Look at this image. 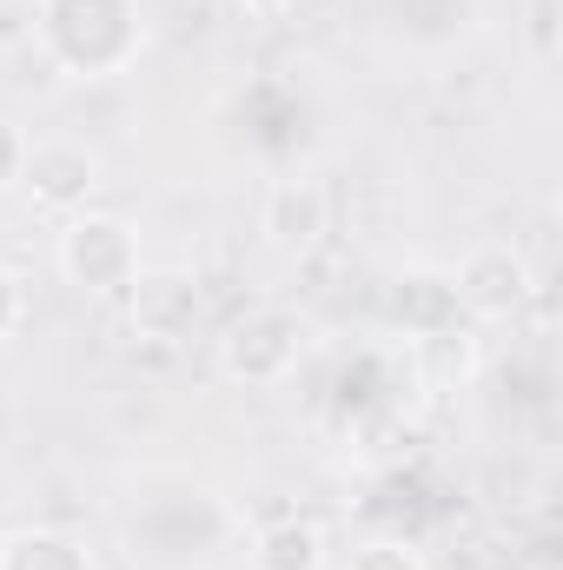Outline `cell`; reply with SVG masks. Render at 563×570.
<instances>
[{"instance_id":"6da1fadb","label":"cell","mask_w":563,"mask_h":570,"mask_svg":"<svg viewBox=\"0 0 563 570\" xmlns=\"http://www.w3.org/2000/svg\"><path fill=\"white\" fill-rule=\"evenodd\" d=\"M40 53L73 80H113L140 60L146 13L140 0H40L33 7Z\"/></svg>"},{"instance_id":"7a4b0ae2","label":"cell","mask_w":563,"mask_h":570,"mask_svg":"<svg viewBox=\"0 0 563 570\" xmlns=\"http://www.w3.org/2000/svg\"><path fill=\"white\" fill-rule=\"evenodd\" d=\"M53 266L60 279L87 298H113L146 273L140 233L120 219V213H73L60 219V239H53Z\"/></svg>"},{"instance_id":"3957f363","label":"cell","mask_w":563,"mask_h":570,"mask_svg":"<svg viewBox=\"0 0 563 570\" xmlns=\"http://www.w3.org/2000/svg\"><path fill=\"white\" fill-rule=\"evenodd\" d=\"M298 358H305V325H298V312H285V305H253V312H239V318L213 338L219 379H233V385H246V392L285 385V379L298 372Z\"/></svg>"},{"instance_id":"277c9868","label":"cell","mask_w":563,"mask_h":570,"mask_svg":"<svg viewBox=\"0 0 563 570\" xmlns=\"http://www.w3.org/2000/svg\"><path fill=\"white\" fill-rule=\"evenodd\" d=\"M13 186H20V193L40 206V213H53V219H73V213H87V199L100 193V153H93L87 140H73V134L27 140Z\"/></svg>"},{"instance_id":"5b68a950","label":"cell","mask_w":563,"mask_h":570,"mask_svg":"<svg viewBox=\"0 0 563 570\" xmlns=\"http://www.w3.org/2000/svg\"><path fill=\"white\" fill-rule=\"evenodd\" d=\"M531 292H537L531 259H524L511 239H484V246H471V253L457 259V273H451V298H457L471 318H511V312H524Z\"/></svg>"},{"instance_id":"8992f818","label":"cell","mask_w":563,"mask_h":570,"mask_svg":"<svg viewBox=\"0 0 563 570\" xmlns=\"http://www.w3.org/2000/svg\"><path fill=\"white\" fill-rule=\"evenodd\" d=\"M259 233H266V246L285 253V259L312 253V246L332 233V199H325V186H318V179H279V186H266V199H259Z\"/></svg>"},{"instance_id":"52a82bcc","label":"cell","mask_w":563,"mask_h":570,"mask_svg":"<svg viewBox=\"0 0 563 570\" xmlns=\"http://www.w3.org/2000/svg\"><path fill=\"white\" fill-rule=\"evenodd\" d=\"M127 298H134V332L140 338L179 345L199 325V279L192 273H140L127 285Z\"/></svg>"},{"instance_id":"ba28073f","label":"cell","mask_w":563,"mask_h":570,"mask_svg":"<svg viewBox=\"0 0 563 570\" xmlns=\"http://www.w3.org/2000/svg\"><path fill=\"white\" fill-rule=\"evenodd\" d=\"M253 570H325V524L318 518H266L253 531Z\"/></svg>"},{"instance_id":"9c48e42d","label":"cell","mask_w":563,"mask_h":570,"mask_svg":"<svg viewBox=\"0 0 563 570\" xmlns=\"http://www.w3.org/2000/svg\"><path fill=\"white\" fill-rule=\"evenodd\" d=\"M0 570H93V551L73 531L27 524V531H7L0 538Z\"/></svg>"},{"instance_id":"30bf717a","label":"cell","mask_w":563,"mask_h":570,"mask_svg":"<svg viewBox=\"0 0 563 570\" xmlns=\"http://www.w3.org/2000/svg\"><path fill=\"white\" fill-rule=\"evenodd\" d=\"M345 570H431V564H424L418 544H405V538H365V544H352Z\"/></svg>"},{"instance_id":"8fae6325","label":"cell","mask_w":563,"mask_h":570,"mask_svg":"<svg viewBox=\"0 0 563 570\" xmlns=\"http://www.w3.org/2000/svg\"><path fill=\"white\" fill-rule=\"evenodd\" d=\"M27 325V279L13 266H0V345Z\"/></svg>"},{"instance_id":"7c38bea8","label":"cell","mask_w":563,"mask_h":570,"mask_svg":"<svg viewBox=\"0 0 563 570\" xmlns=\"http://www.w3.org/2000/svg\"><path fill=\"white\" fill-rule=\"evenodd\" d=\"M20 153H27V140L0 120V186H13V173H20Z\"/></svg>"},{"instance_id":"4fadbf2b","label":"cell","mask_w":563,"mask_h":570,"mask_svg":"<svg viewBox=\"0 0 563 570\" xmlns=\"http://www.w3.org/2000/svg\"><path fill=\"white\" fill-rule=\"evenodd\" d=\"M233 7H239V13H253V20H285L298 0H233Z\"/></svg>"}]
</instances>
